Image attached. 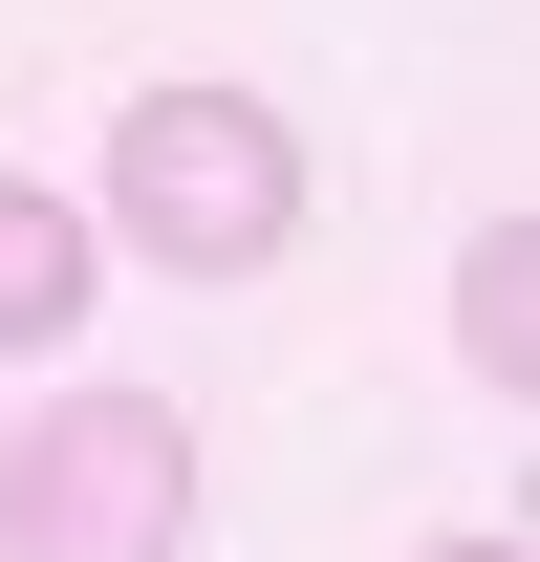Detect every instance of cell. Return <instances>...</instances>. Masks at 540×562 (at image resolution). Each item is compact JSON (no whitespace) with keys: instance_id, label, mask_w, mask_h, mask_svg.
<instances>
[{"instance_id":"obj_2","label":"cell","mask_w":540,"mask_h":562,"mask_svg":"<svg viewBox=\"0 0 540 562\" xmlns=\"http://www.w3.org/2000/svg\"><path fill=\"white\" fill-rule=\"evenodd\" d=\"M195 541V412L173 390H44L0 454V562H173Z\"/></svg>"},{"instance_id":"obj_3","label":"cell","mask_w":540,"mask_h":562,"mask_svg":"<svg viewBox=\"0 0 540 562\" xmlns=\"http://www.w3.org/2000/svg\"><path fill=\"white\" fill-rule=\"evenodd\" d=\"M87 281H109V238H87L44 173H0V368H44V347H66V325H87Z\"/></svg>"},{"instance_id":"obj_4","label":"cell","mask_w":540,"mask_h":562,"mask_svg":"<svg viewBox=\"0 0 540 562\" xmlns=\"http://www.w3.org/2000/svg\"><path fill=\"white\" fill-rule=\"evenodd\" d=\"M432 562H519V541H432Z\"/></svg>"},{"instance_id":"obj_1","label":"cell","mask_w":540,"mask_h":562,"mask_svg":"<svg viewBox=\"0 0 540 562\" xmlns=\"http://www.w3.org/2000/svg\"><path fill=\"white\" fill-rule=\"evenodd\" d=\"M87 216H131V260H173V281H260L303 238V131H281L260 87H131Z\"/></svg>"}]
</instances>
